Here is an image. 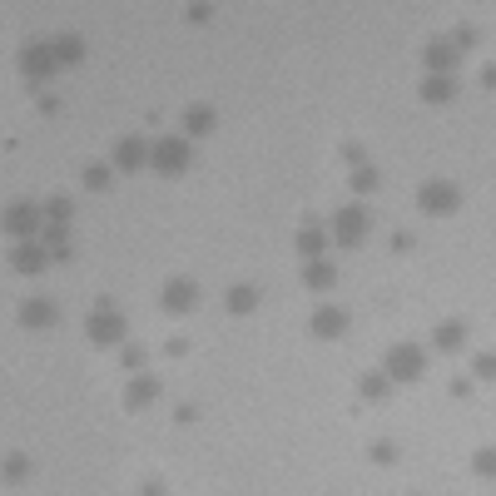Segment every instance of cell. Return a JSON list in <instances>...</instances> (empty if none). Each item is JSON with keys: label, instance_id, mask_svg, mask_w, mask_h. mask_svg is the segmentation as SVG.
<instances>
[{"label": "cell", "instance_id": "cell-3", "mask_svg": "<svg viewBox=\"0 0 496 496\" xmlns=\"http://www.w3.org/2000/svg\"><path fill=\"white\" fill-rule=\"evenodd\" d=\"M388 372H392V377H417V372H422L417 348H397V353H392V362H388Z\"/></svg>", "mask_w": 496, "mask_h": 496}, {"label": "cell", "instance_id": "cell-13", "mask_svg": "<svg viewBox=\"0 0 496 496\" xmlns=\"http://www.w3.org/2000/svg\"><path fill=\"white\" fill-rule=\"evenodd\" d=\"M25 70H50V55H45V50H30V55H25Z\"/></svg>", "mask_w": 496, "mask_h": 496}, {"label": "cell", "instance_id": "cell-9", "mask_svg": "<svg viewBox=\"0 0 496 496\" xmlns=\"http://www.w3.org/2000/svg\"><path fill=\"white\" fill-rule=\"evenodd\" d=\"M208 125H213V109H189V115H184V129L189 134H204Z\"/></svg>", "mask_w": 496, "mask_h": 496}, {"label": "cell", "instance_id": "cell-7", "mask_svg": "<svg viewBox=\"0 0 496 496\" xmlns=\"http://www.w3.org/2000/svg\"><path fill=\"white\" fill-rule=\"evenodd\" d=\"M6 224H10L15 234H30V229H40V208H15Z\"/></svg>", "mask_w": 496, "mask_h": 496}, {"label": "cell", "instance_id": "cell-4", "mask_svg": "<svg viewBox=\"0 0 496 496\" xmlns=\"http://www.w3.org/2000/svg\"><path fill=\"white\" fill-rule=\"evenodd\" d=\"M338 234H343V243H362V234H367V213L348 208V213L338 218Z\"/></svg>", "mask_w": 496, "mask_h": 496}, {"label": "cell", "instance_id": "cell-6", "mask_svg": "<svg viewBox=\"0 0 496 496\" xmlns=\"http://www.w3.org/2000/svg\"><path fill=\"white\" fill-rule=\"evenodd\" d=\"M139 154H144V144H139V139H125V144L115 149V164H120V169H134V164H144Z\"/></svg>", "mask_w": 496, "mask_h": 496}, {"label": "cell", "instance_id": "cell-16", "mask_svg": "<svg viewBox=\"0 0 496 496\" xmlns=\"http://www.w3.org/2000/svg\"><path fill=\"white\" fill-rule=\"evenodd\" d=\"M189 298H194V293H189V288H169V303H174V308H184V303H189Z\"/></svg>", "mask_w": 496, "mask_h": 496}, {"label": "cell", "instance_id": "cell-12", "mask_svg": "<svg viewBox=\"0 0 496 496\" xmlns=\"http://www.w3.org/2000/svg\"><path fill=\"white\" fill-rule=\"evenodd\" d=\"M229 308H234V313L253 308V288H234V293H229Z\"/></svg>", "mask_w": 496, "mask_h": 496}, {"label": "cell", "instance_id": "cell-1", "mask_svg": "<svg viewBox=\"0 0 496 496\" xmlns=\"http://www.w3.org/2000/svg\"><path fill=\"white\" fill-rule=\"evenodd\" d=\"M154 164H159V169H169V174H179L184 164H189V144L184 139H159L154 144Z\"/></svg>", "mask_w": 496, "mask_h": 496}, {"label": "cell", "instance_id": "cell-14", "mask_svg": "<svg viewBox=\"0 0 496 496\" xmlns=\"http://www.w3.org/2000/svg\"><path fill=\"white\" fill-rule=\"evenodd\" d=\"M149 392H154V382H139L134 397H129V407H144V402H149Z\"/></svg>", "mask_w": 496, "mask_h": 496}, {"label": "cell", "instance_id": "cell-15", "mask_svg": "<svg viewBox=\"0 0 496 496\" xmlns=\"http://www.w3.org/2000/svg\"><path fill=\"white\" fill-rule=\"evenodd\" d=\"M442 94H452V85H447V80H437V85H427V99H442Z\"/></svg>", "mask_w": 496, "mask_h": 496}, {"label": "cell", "instance_id": "cell-10", "mask_svg": "<svg viewBox=\"0 0 496 496\" xmlns=\"http://www.w3.org/2000/svg\"><path fill=\"white\" fill-rule=\"evenodd\" d=\"M308 288H333V268H327V263H308Z\"/></svg>", "mask_w": 496, "mask_h": 496}, {"label": "cell", "instance_id": "cell-2", "mask_svg": "<svg viewBox=\"0 0 496 496\" xmlns=\"http://www.w3.org/2000/svg\"><path fill=\"white\" fill-rule=\"evenodd\" d=\"M422 208H427V213L457 208V189H452V184H427V189H422Z\"/></svg>", "mask_w": 496, "mask_h": 496}, {"label": "cell", "instance_id": "cell-5", "mask_svg": "<svg viewBox=\"0 0 496 496\" xmlns=\"http://www.w3.org/2000/svg\"><path fill=\"white\" fill-rule=\"evenodd\" d=\"M90 333H94L99 343H115V338H125V323H120L115 313H99V318L90 323Z\"/></svg>", "mask_w": 496, "mask_h": 496}, {"label": "cell", "instance_id": "cell-11", "mask_svg": "<svg viewBox=\"0 0 496 496\" xmlns=\"http://www.w3.org/2000/svg\"><path fill=\"white\" fill-rule=\"evenodd\" d=\"M313 327H323V333H338V327H343V313H338V308H323Z\"/></svg>", "mask_w": 496, "mask_h": 496}, {"label": "cell", "instance_id": "cell-8", "mask_svg": "<svg viewBox=\"0 0 496 496\" xmlns=\"http://www.w3.org/2000/svg\"><path fill=\"white\" fill-rule=\"evenodd\" d=\"M25 323H30V327H50V323H55V308H50V303H25Z\"/></svg>", "mask_w": 496, "mask_h": 496}]
</instances>
